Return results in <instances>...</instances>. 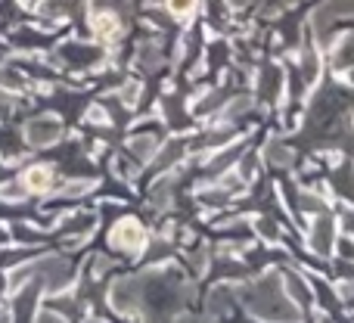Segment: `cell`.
I'll use <instances>...</instances> for the list:
<instances>
[{"label": "cell", "instance_id": "cell-17", "mask_svg": "<svg viewBox=\"0 0 354 323\" xmlns=\"http://www.w3.org/2000/svg\"><path fill=\"white\" fill-rule=\"evenodd\" d=\"M255 230H258V237L270 239V243L280 237V227H277V221H270V218H255Z\"/></svg>", "mask_w": 354, "mask_h": 323}, {"label": "cell", "instance_id": "cell-8", "mask_svg": "<svg viewBox=\"0 0 354 323\" xmlns=\"http://www.w3.org/2000/svg\"><path fill=\"white\" fill-rule=\"evenodd\" d=\"M333 196L354 202V165L351 162L336 165V171H333Z\"/></svg>", "mask_w": 354, "mask_h": 323}, {"label": "cell", "instance_id": "cell-1", "mask_svg": "<svg viewBox=\"0 0 354 323\" xmlns=\"http://www.w3.org/2000/svg\"><path fill=\"white\" fill-rule=\"evenodd\" d=\"M236 299L245 305V311L261 323H301L305 314L283 289V277L277 270H268L258 280L236 289Z\"/></svg>", "mask_w": 354, "mask_h": 323}, {"label": "cell", "instance_id": "cell-18", "mask_svg": "<svg viewBox=\"0 0 354 323\" xmlns=\"http://www.w3.org/2000/svg\"><path fill=\"white\" fill-rule=\"evenodd\" d=\"M168 10H171L174 16H189V12L196 10V0H168Z\"/></svg>", "mask_w": 354, "mask_h": 323}, {"label": "cell", "instance_id": "cell-10", "mask_svg": "<svg viewBox=\"0 0 354 323\" xmlns=\"http://www.w3.org/2000/svg\"><path fill=\"white\" fill-rule=\"evenodd\" d=\"M131 153H134V159H140V162H149L156 153H159V137L156 134H137V137H131Z\"/></svg>", "mask_w": 354, "mask_h": 323}, {"label": "cell", "instance_id": "cell-6", "mask_svg": "<svg viewBox=\"0 0 354 323\" xmlns=\"http://www.w3.org/2000/svg\"><path fill=\"white\" fill-rule=\"evenodd\" d=\"M283 289H286V295L295 302L299 308H308L314 305V295H311V286H308V277L299 274V270H283Z\"/></svg>", "mask_w": 354, "mask_h": 323}, {"label": "cell", "instance_id": "cell-21", "mask_svg": "<svg viewBox=\"0 0 354 323\" xmlns=\"http://www.w3.org/2000/svg\"><path fill=\"white\" fill-rule=\"evenodd\" d=\"M137 100V84H128L124 87V103H134Z\"/></svg>", "mask_w": 354, "mask_h": 323}, {"label": "cell", "instance_id": "cell-5", "mask_svg": "<svg viewBox=\"0 0 354 323\" xmlns=\"http://www.w3.org/2000/svg\"><path fill=\"white\" fill-rule=\"evenodd\" d=\"M62 134V124L56 122L53 116L50 118H35V122H28V128H25V140L31 143V147H50V143H56Z\"/></svg>", "mask_w": 354, "mask_h": 323}, {"label": "cell", "instance_id": "cell-19", "mask_svg": "<svg viewBox=\"0 0 354 323\" xmlns=\"http://www.w3.org/2000/svg\"><path fill=\"white\" fill-rule=\"evenodd\" d=\"M25 187L22 183H6V187H0V199H22Z\"/></svg>", "mask_w": 354, "mask_h": 323}, {"label": "cell", "instance_id": "cell-22", "mask_svg": "<svg viewBox=\"0 0 354 323\" xmlns=\"http://www.w3.org/2000/svg\"><path fill=\"white\" fill-rule=\"evenodd\" d=\"M174 323H202L199 317H193V314H177Z\"/></svg>", "mask_w": 354, "mask_h": 323}, {"label": "cell", "instance_id": "cell-9", "mask_svg": "<svg viewBox=\"0 0 354 323\" xmlns=\"http://www.w3.org/2000/svg\"><path fill=\"white\" fill-rule=\"evenodd\" d=\"M261 159H268L270 168H283V171H286V168H292L295 156H292V149L280 140V137H274V140H268V147L261 149Z\"/></svg>", "mask_w": 354, "mask_h": 323}, {"label": "cell", "instance_id": "cell-13", "mask_svg": "<svg viewBox=\"0 0 354 323\" xmlns=\"http://www.w3.org/2000/svg\"><path fill=\"white\" fill-rule=\"evenodd\" d=\"M333 258L354 264V237H351V233L342 230V233L336 237V246H333Z\"/></svg>", "mask_w": 354, "mask_h": 323}, {"label": "cell", "instance_id": "cell-12", "mask_svg": "<svg viewBox=\"0 0 354 323\" xmlns=\"http://www.w3.org/2000/svg\"><path fill=\"white\" fill-rule=\"evenodd\" d=\"M199 199L205 202L208 208H221V205H227V202L233 199V193H227V190L221 187L218 181H214V183H208V190H202V193H199Z\"/></svg>", "mask_w": 354, "mask_h": 323}, {"label": "cell", "instance_id": "cell-2", "mask_svg": "<svg viewBox=\"0 0 354 323\" xmlns=\"http://www.w3.org/2000/svg\"><path fill=\"white\" fill-rule=\"evenodd\" d=\"M336 237H339V221L333 218L330 212L314 214L311 224H308V249H311V255L330 258L333 246H336Z\"/></svg>", "mask_w": 354, "mask_h": 323}, {"label": "cell", "instance_id": "cell-7", "mask_svg": "<svg viewBox=\"0 0 354 323\" xmlns=\"http://www.w3.org/2000/svg\"><path fill=\"white\" fill-rule=\"evenodd\" d=\"M233 302H236V286L218 283V286L208 293V314H214V317H224V314H230Z\"/></svg>", "mask_w": 354, "mask_h": 323}, {"label": "cell", "instance_id": "cell-3", "mask_svg": "<svg viewBox=\"0 0 354 323\" xmlns=\"http://www.w3.org/2000/svg\"><path fill=\"white\" fill-rule=\"evenodd\" d=\"M112 246L122 252H140L143 246H147V230H143V224L137 218H122L115 227H112Z\"/></svg>", "mask_w": 354, "mask_h": 323}, {"label": "cell", "instance_id": "cell-20", "mask_svg": "<svg viewBox=\"0 0 354 323\" xmlns=\"http://www.w3.org/2000/svg\"><path fill=\"white\" fill-rule=\"evenodd\" d=\"M342 230L354 237V208H345V214H342Z\"/></svg>", "mask_w": 354, "mask_h": 323}, {"label": "cell", "instance_id": "cell-15", "mask_svg": "<svg viewBox=\"0 0 354 323\" xmlns=\"http://www.w3.org/2000/svg\"><path fill=\"white\" fill-rule=\"evenodd\" d=\"M93 28H97V35L112 37V35L118 31V19L112 16V12H103V10H100L97 16H93Z\"/></svg>", "mask_w": 354, "mask_h": 323}, {"label": "cell", "instance_id": "cell-4", "mask_svg": "<svg viewBox=\"0 0 354 323\" xmlns=\"http://www.w3.org/2000/svg\"><path fill=\"white\" fill-rule=\"evenodd\" d=\"M140 295H143V286L137 280H118L109 293V302L118 314H137V308H140Z\"/></svg>", "mask_w": 354, "mask_h": 323}, {"label": "cell", "instance_id": "cell-23", "mask_svg": "<svg viewBox=\"0 0 354 323\" xmlns=\"http://www.w3.org/2000/svg\"><path fill=\"white\" fill-rule=\"evenodd\" d=\"M37 323H62V320H59V317H53V314H44V317L37 320Z\"/></svg>", "mask_w": 354, "mask_h": 323}, {"label": "cell", "instance_id": "cell-11", "mask_svg": "<svg viewBox=\"0 0 354 323\" xmlns=\"http://www.w3.org/2000/svg\"><path fill=\"white\" fill-rule=\"evenodd\" d=\"M50 183H53V174H50L44 165H35V168L25 171V187H28L31 193H47Z\"/></svg>", "mask_w": 354, "mask_h": 323}, {"label": "cell", "instance_id": "cell-16", "mask_svg": "<svg viewBox=\"0 0 354 323\" xmlns=\"http://www.w3.org/2000/svg\"><path fill=\"white\" fill-rule=\"evenodd\" d=\"M336 299H339V305H342V308L354 311V280L336 283Z\"/></svg>", "mask_w": 354, "mask_h": 323}, {"label": "cell", "instance_id": "cell-14", "mask_svg": "<svg viewBox=\"0 0 354 323\" xmlns=\"http://www.w3.org/2000/svg\"><path fill=\"white\" fill-rule=\"evenodd\" d=\"M183 153H187V147H183V140H171L165 149L159 153V168H171L183 159Z\"/></svg>", "mask_w": 354, "mask_h": 323}]
</instances>
